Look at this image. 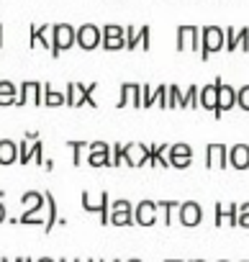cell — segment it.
<instances>
[{
  "label": "cell",
  "instance_id": "obj_1",
  "mask_svg": "<svg viewBox=\"0 0 249 262\" xmlns=\"http://www.w3.org/2000/svg\"><path fill=\"white\" fill-rule=\"evenodd\" d=\"M95 90H98V82H90V85L70 82L67 90H64L67 105H70V108H80V105H93V108H98V100H93V93H95Z\"/></svg>",
  "mask_w": 249,
  "mask_h": 262
},
{
  "label": "cell",
  "instance_id": "obj_2",
  "mask_svg": "<svg viewBox=\"0 0 249 262\" xmlns=\"http://www.w3.org/2000/svg\"><path fill=\"white\" fill-rule=\"evenodd\" d=\"M77 44V29H72L70 24H57L52 29V57L59 59L62 52L72 49Z\"/></svg>",
  "mask_w": 249,
  "mask_h": 262
},
{
  "label": "cell",
  "instance_id": "obj_3",
  "mask_svg": "<svg viewBox=\"0 0 249 262\" xmlns=\"http://www.w3.org/2000/svg\"><path fill=\"white\" fill-rule=\"evenodd\" d=\"M223 44H226L223 29H218V26H206V29H200V59H208L211 54L221 52Z\"/></svg>",
  "mask_w": 249,
  "mask_h": 262
},
{
  "label": "cell",
  "instance_id": "obj_4",
  "mask_svg": "<svg viewBox=\"0 0 249 262\" xmlns=\"http://www.w3.org/2000/svg\"><path fill=\"white\" fill-rule=\"evenodd\" d=\"M82 208L87 211V213H98L100 216V224H110V198H108V193H100L98 195V201L85 190L82 195Z\"/></svg>",
  "mask_w": 249,
  "mask_h": 262
},
{
  "label": "cell",
  "instance_id": "obj_5",
  "mask_svg": "<svg viewBox=\"0 0 249 262\" xmlns=\"http://www.w3.org/2000/svg\"><path fill=\"white\" fill-rule=\"evenodd\" d=\"M103 31V49L105 52H118V49H126V29L123 26H116V24H108L100 29Z\"/></svg>",
  "mask_w": 249,
  "mask_h": 262
},
{
  "label": "cell",
  "instance_id": "obj_6",
  "mask_svg": "<svg viewBox=\"0 0 249 262\" xmlns=\"http://www.w3.org/2000/svg\"><path fill=\"white\" fill-rule=\"evenodd\" d=\"M123 165H129V167H144V165H149V147L142 144V142L123 144Z\"/></svg>",
  "mask_w": 249,
  "mask_h": 262
},
{
  "label": "cell",
  "instance_id": "obj_7",
  "mask_svg": "<svg viewBox=\"0 0 249 262\" xmlns=\"http://www.w3.org/2000/svg\"><path fill=\"white\" fill-rule=\"evenodd\" d=\"M26 103H34V105H41L44 103V82H39V80L21 82L16 105H26Z\"/></svg>",
  "mask_w": 249,
  "mask_h": 262
},
{
  "label": "cell",
  "instance_id": "obj_8",
  "mask_svg": "<svg viewBox=\"0 0 249 262\" xmlns=\"http://www.w3.org/2000/svg\"><path fill=\"white\" fill-rule=\"evenodd\" d=\"M100 44H103V31H100L98 26L85 24V26L77 29V47H80V49L93 52V49H98Z\"/></svg>",
  "mask_w": 249,
  "mask_h": 262
},
{
  "label": "cell",
  "instance_id": "obj_9",
  "mask_svg": "<svg viewBox=\"0 0 249 262\" xmlns=\"http://www.w3.org/2000/svg\"><path fill=\"white\" fill-rule=\"evenodd\" d=\"M177 49L180 52H200V29L180 26L177 29Z\"/></svg>",
  "mask_w": 249,
  "mask_h": 262
},
{
  "label": "cell",
  "instance_id": "obj_10",
  "mask_svg": "<svg viewBox=\"0 0 249 262\" xmlns=\"http://www.w3.org/2000/svg\"><path fill=\"white\" fill-rule=\"evenodd\" d=\"M216 82V88H218V103H216V118H221L226 111H231L234 105H236V90L231 88V85H226V82H221V77H216L213 80Z\"/></svg>",
  "mask_w": 249,
  "mask_h": 262
},
{
  "label": "cell",
  "instance_id": "obj_11",
  "mask_svg": "<svg viewBox=\"0 0 249 262\" xmlns=\"http://www.w3.org/2000/svg\"><path fill=\"white\" fill-rule=\"evenodd\" d=\"M34 160L36 165H44V142H18V162L29 165Z\"/></svg>",
  "mask_w": 249,
  "mask_h": 262
},
{
  "label": "cell",
  "instance_id": "obj_12",
  "mask_svg": "<svg viewBox=\"0 0 249 262\" xmlns=\"http://www.w3.org/2000/svg\"><path fill=\"white\" fill-rule=\"evenodd\" d=\"M206 167L208 170H226L229 167V147L226 144H208L206 147Z\"/></svg>",
  "mask_w": 249,
  "mask_h": 262
},
{
  "label": "cell",
  "instance_id": "obj_13",
  "mask_svg": "<svg viewBox=\"0 0 249 262\" xmlns=\"http://www.w3.org/2000/svg\"><path fill=\"white\" fill-rule=\"evenodd\" d=\"M160 216V208L154 201H142L139 206H134V224L139 226H154Z\"/></svg>",
  "mask_w": 249,
  "mask_h": 262
},
{
  "label": "cell",
  "instance_id": "obj_14",
  "mask_svg": "<svg viewBox=\"0 0 249 262\" xmlns=\"http://www.w3.org/2000/svg\"><path fill=\"white\" fill-rule=\"evenodd\" d=\"M177 219H180V224H183V226H188V229H193V226H198V224L203 221V208H200V203H195V201H188V203H180V211H177Z\"/></svg>",
  "mask_w": 249,
  "mask_h": 262
},
{
  "label": "cell",
  "instance_id": "obj_15",
  "mask_svg": "<svg viewBox=\"0 0 249 262\" xmlns=\"http://www.w3.org/2000/svg\"><path fill=\"white\" fill-rule=\"evenodd\" d=\"M90 167H108L110 165V147L105 142H90V152L85 160Z\"/></svg>",
  "mask_w": 249,
  "mask_h": 262
},
{
  "label": "cell",
  "instance_id": "obj_16",
  "mask_svg": "<svg viewBox=\"0 0 249 262\" xmlns=\"http://www.w3.org/2000/svg\"><path fill=\"white\" fill-rule=\"evenodd\" d=\"M142 108V85L137 82H123L121 85V98H118V108H126V105Z\"/></svg>",
  "mask_w": 249,
  "mask_h": 262
},
{
  "label": "cell",
  "instance_id": "obj_17",
  "mask_svg": "<svg viewBox=\"0 0 249 262\" xmlns=\"http://www.w3.org/2000/svg\"><path fill=\"white\" fill-rule=\"evenodd\" d=\"M52 29H54V26H49V24H44V26H36V24H34V26L29 29V36H31V39H29V47L36 49V44H39V47H44V49L52 52Z\"/></svg>",
  "mask_w": 249,
  "mask_h": 262
},
{
  "label": "cell",
  "instance_id": "obj_18",
  "mask_svg": "<svg viewBox=\"0 0 249 262\" xmlns=\"http://www.w3.org/2000/svg\"><path fill=\"white\" fill-rule=\"evenodd\" d=\"M239 226V206L236 203H216V226Z\"/></svg>",
  "mask_w": 249,
  "mask_h": 262
},
{
  "label": "cell",
  "instance_id": "obj_19",
  "mask_svg": "<svg viewBox=\"0 0 249 262\" xmlns=\"http://www.w3.org/2000/svg\"><path fill=\"white\" fill-rule=\"evenodd\" d=\"M229 167H234V170H249V144H234V147H229Z\"/></svg>",
  "mask_w": 249,
  "mask_h": 262
},
{
  "label": "cell",
  "instance_id": "obj_20",
  "mask_svg": "<svg viewBox=\"0 0 249 262\" xmlns=\"http://www.w3.org/2000/svg\"><path fill=\"white\" fill-rule=\"evenodd\" d=\"M198 103H200V108H206V111H213V113H216V103H218V88H216V82H211V85H203V88H200Z\"/></svg>",
  "mask_w": 249,
  "mask_h": 262
},
{
  "label": "cell",
  "instance_id": "obj_21",
  "mask_svg": "<svg viewBox=\"0 0 249 262\" xmlns=\"http://www.w3.org/2000/svg\"><path fill=\"white\" fill-rule=\"evenodd\" d=\"M167 149H170V144H165V142L152 144V147H149V165H152V167H170V162H167V157H165Z\"/></svg>",
  "mask_w": 249,
  "mask_h": 262
},
{
  "label": "cell",
  "instance_id": "obj_22",
  "mask_svg": "<svg viewBox=\"0 0 249 262\" xmlns=\"http://www.w3.org/2000/svg\"><path fill=\"white\" fill-rule=\"evenodd\" d=\"M18 160V144L11 139L0 142V165H13Z\"/></svg>",
  "mask_w": 249,
  "mask_h": 262
},
{
  "label": "cell",
  "instance_id": "obj_23",
  "mask_svg": "<svg viewBox=\"0 0 249 262\" xmlns=\"http://www.w3.org/2000/svg\"><path fill=\"white\" fill-rule=\"evenodd\" d=\"M21 206L26 208V211H31V208H44L47 206V198H44V193H39V190H29V193H24L21 195Z\"/></svg>",
  "mask_w": 249,
  "mask_h": 262
},
{
  "label": "cell",
  "instance_id": "obj_24",
  "mask_svg": "<svg viewBox=\"0 0 249 262\" xmlns=\"http://www.w3.org/2000/svg\"><path fill=\"white\" fill-rule=\"evenodd\" d=\"M16 85L11 80H0V105H16Z\"/></svg>",
  "mask_w": 249,
  "mask_h": 262
},
{
  "label": "cell",
  "instance_id": "obj_25",
  "mask_svg": "<svg viewBox=\"0 0 249 262\" xmlns=\"http://www.w3.org/2000/svg\"><path fill=\"white\" fill-rule=\"evenodd\" d=\"M44 105H49V108H57V105H67V98H64V93H59V90H54L49 82L44 85Z\"/></svg>",
  "mask_w": 249,
  "mask_h": 262
},
{
  "label": "cell",
  "instance_id": "obj_26",
  "mask_svg": "<svg viewBox=\"0 0 249 262\" xmlns=\"http://www.w3.org/2000/svg\"><path fill=\"white\" fill-rule=\"evenodd\" d=\"M67 147L72 149V165L75 167H80L85 160H82V155L85 152H90V142H67Z\"/></svg>",
  "mask_w": 249,
  "mask_h": 262
},
{
  "label": "cell",
  "instance_id": "obj_27",
  "mask_svg": "<svg viewBox=\"0 0 249 262\" xmlns=\"http://www.w3.org/2000/svg\"><path fill=\"white\" fill-rule=\"evenodd\" d=\"M157 208H160V213H162V224H172V216L180 211V203H175V201H160L157 203Z\"/></svg>",
  "mask_w": 249,
  "mask_h": 262
},
{
  "label": "cell",
  "instance_id": "obj_28",
  "mask_svg": "<svg viewBox=\"0 0 249 262\" xmlns=\"http://www.w3.org/2000/svg\"><path fill=\"white\" fill-rule=\"evenodd\" d=\"M44 198H47V206H49V216H47V221H44V231L49 234V231L57 226V201H54L52 193H44Z\"/></svg>",
  "mask_w": 249,
  "mask_h": 262
},
{
  "label": "cell",
  "instance_id": "obj_29",
  "mask_svg": "<svg viewBox=\"0 0 249 262\" xmlns=\"http://www.w3.org/2000/svg\"><path fill=\"white\" fill-rule=\"evenodd\" d=\"M110 224L113 226H131L134 224V211H110Z\"/></svg>",
  "mask_w": 249,
  "mask_h": 262
},
{
  "label": "cell",
  "instance_id": "obj_30",
  "mask_svg": "<svg viewBox=\"0 0 249 262\" xmlns=\"http://www.w3.org/2000/svg\"><path fill=\"white\" fill-rule=\"evenodd\" d=\"M198 95H200V88H198V85H190L188 93H185L183 100H180V108H198V105H200V103H198Z\"/></svg>",
  "mask_w": 249,
  "mask_h": 262
},
{
  "label": "cell",
  "instance_id": "obj_31",
  "mask_svg": "<svg viewBox=\"0 0 249 262\" xmlns=\"http://www.w3.org/2000/svg\"><path fill=\"white\" fill-rule=\"evenodd\" d=\"M167 162L170 160H175V157H193V147L190 144H185V142H177V144H172L170 149H167Z\"/></svg>",
  "mask_w": 249,
  "mask_h": 262
},
{
  "label": "cell",
  "instance_id": "obj_32",
  "mask_svg": "<svg viewBox=\"0 0 249 262\" xmlns=\"http://www.w3.org/2000/svg\"><path fill=\"white\" fill-rule=\"evenodd\" d=\"M180 100H183V93L177 85H167V108H180Z\"/></svg>",
  "mask_w": 249,
  "mask_h": 262
},
{
  "label": "cell",
  "instance_id": "obj_33",
  "mask_svg": "<svg viewBox=\"0 0 249 262\" xmlns=\"http://www.w3.org/2000/svg\"><path fill=\"white\" fill-rule=\"evenodd\" d=\"M223 36H226V44H223L226 52L239 49V31H234V29H223Z\"/></svg>",
  "mask_w": 249,
  "mask_h": 262
},
{
  "label": "cell",
  "instance_id": "obj_34",
  "mask_svg": "<svg viewBox=\"0 0 249 262\" xmlns=\"http://www.w3.org/2000/svg\"><path fill=\"white\" fill-rule=\"evenodd\" d=\"M149 36H152V29H149V26H142V29H139V34H137L139 47H142L144 52H149V49H152V39H149Z\"/></svg>",
  "mask_w": 249,
  "mask_h": 262
},
{
  "label": "cell",
  "instance_id": "obj_35",
  "mask_svg": "<svg viewBox=\"0 0 249 262\" xmlns=\"http://www.w3.org/2000/svg\"><path fill=\"white\" fill-rule=\"evenodd\" d=\"M236 105L241 111H249V85H244V88L236 90Z\"/></svg>",
  "mask_w": 249,
  "mask_h": 262
},
{
  "label": "cell",
  "instance_id": "obj_36",
  "mask_svg": "<svg viewBox=\"0 0 249 262\" xmlns=\"http://www.w3.org/2000/svg\"><path fill=\"white\" fill-rule=\"evenodd\" d=\"M154 105V90L149 85H142V108H152Z\"/></svg>",
  "mask_w": 249,
  "mask_h": 262
},
{
  "label": "cell",
  "instance_id": "obj_37",
  "mask_svg": "<svg viewBox=\"0 0 249 262\" xmlns=\"http://www.w3.org/2000/svg\"><path fill=\"white\" fill-rule=\"evenodd\" d=\"M154 105H160V108H167V85H160V88H154Z\"/></svg>",
  "mask_w": 249,
  "mask_h": 262
},
{
  "label": "cell",
  "instance_id": "obj_38",
  "mask_svg": "<svg viewBox=\"0 0 249 262\" xmlns=\"http://www.w3.org/2000/svg\"><path fill=\"white\" fill-rule=\"evenodd\" d=\"M123 165V144H113L110 149V167H118Z\"/></svg>",
  "mask_w": 249,
  "mask_h": 262
},
{
  "label": "cell",
  "instance_id": "obj_39",
  "mask_svg": "<svg viewBox=\"0 0 249 262\" xmlns=\"http://www.w3.org/2000/svg\"><path fill=\"white\" fill-rule=\"evenodd\" d=\"M137 34H139V29H134V26H126V49H137V47H139V39H137Z\"/></svg>",
  "mask_w": 249,
  "mask_h": 262
},
{
  "label": "cell",
  "instance_id": "obj_40",
  "mask_svg": "<svg viewBox=\"0 0 249 262\" xmlns=\"http://www.w3.org/2000/svg\"><path fill=\"white\" fill-rule=\"evenodd\" d=\"M193 165V157H175L170 160V167H177V170H188Z\"/></svg>",
  "mask_w": 249,
  "mask_h": 262
},
{
  "label": "cell",
  "instance_id": "obj_41",
  "mask_svg": "<svg viewBox=\"0 0 249 262\" xmlns=\"http://www.w3.org/2000/svg\"><path fill=\"white\" fill-rule=\"evenodd\" d=\"M239 49L241 52H249V29H239Z\"/></svg>",
  "mask_w": 249,
  "mask_h": 262
},
{
  "label": "cell",
  "instance_id": "obj_42",
  "mask_svg": "<svg viewBox=\"0 0 249 262\" xmlns=\"http://www.w3.org/2000/svg\"><path fill=\"white\" fill-rule=\"evenodd\" d=\"M110 211H134V206H131L129 201L121 198V201H113V203H110Z\"/></svg>",
  "mask_w": 249,
  "mask_h": 262
},
{
  "label": "cell",
  "instance_id": "obj_43",
  "mask_svg": "<svg viewBox=\"0 0 249 262\" xmlns=\"http://www.w3.org/2000/svg\"><path fill=\"white\" fill-rule=\"evenodd\" d=\"M239 226H241V229H249V213H241V216H239Z\"/></svg>",
  "mask_w": 249,
  "mask_h": 262
},
{
  "label": "cell",
  "instance_id": "obj_44",
  "mask_svg": "<svg viewBox=\"0 0 249 262\" xmlns=\"http://www.w3.org/2000/svg\"><path fill=\"white\" fill-rule=\"evenodd\" d=\"M241 213H249V203H239V216Z\"/></svg>",
  "mask_w": 249,
  "mask_h": 262
},
{
  "label": "cell",
  "instance_id": "obj_45",
  "mask_svg": "<svg viewBox=\"0 0 249 262\" xmlns=\"http://www.w3.org/2000/svg\"><path fill=\"white\" fill-rule=\"evenodd\" d=\"M44 170H49V172H52V170H54V162H52V160H44Z\"/></svg>",
  "mask_w": 249,
  "mask_h": 262
},
{
  "label": "cell",
  "instance_id": "obj_46",
  "mask_svg": "<svg viewBox=\"0 0 249 262\" xmlns=\"http://www.w3.org/2000/svg\"><path fill=\"white\" fill-rule=\"evenodd\" d=\"M3 221H6V206L0 203V224H3Z\"/></svg>",
  "mask_w": 249,
  "mask_h": 262
},
{
  "label": "cell",
  "instance_id": "obj_47",
  "mask_svg": "<svg viewBox=\"0 0 249 262\" xmlns=\"http://www.w3.org/2000/svg\"><path fill=\"white\" fill-rule=\"evenodd\" d=\"M0 49H3V26H0Z\"/></svg>",
  "mask_w": 249,
  "mask_h": 262
},
{
  "label": "cell",
  "instance_id": "obj_48",
  "mask_svg": "<svg viewBox=\"0 0 249 262\" xmlns=\"http://www.w3.org/2000/svg\"><path fill=\"white\" fill-rule=\"evenodd\" d=\"M36 262H54V259H49V257H41V259H36Z\"/></svg>",
  "mask_w": 249,
  "mask_h": 262
},
{
  "label": "cell",
  "instance_id": "obj_49",
  "mask_svg": "<svg viewBox=\"0 0 249 262\" xmlns=\"http://www.w3.org/2000/svg\"><path fill=\"white\" fill-rule=\"evenodd\" d=\"M59 262H80V259H59Z\"/></svg>",
  "mask_w": 249,
  "mask_h": 262
},
{
  "label": "cell",
  "instance_id": "obj_50",
  "mask_svg": "<svg viewBox=\"0 0 249 262\" xmlns=\"http://www.w3.org/2000/svg\"><path fill=\"white\" fill-rule=\"evenodd\" d=\"M6 198V190H0V201H3Z\"/></svg>",
  "mask_w": 249,
  "mask_h": 262
},
{
  "label": "cell",
  "instance_id": "obj_51",
  "mask_svg": "<svg viewBox=\"0 0 249 262\" xmlns=\"http://www.w3.org/2000/svg\"><path fill=\"white\" fill-rule=\"evenodd\" d=\"M165 262H183V259H165Z\"/></svg>",
  "mask_w": 249,
  "mask_h": 262
},
{
  "label": "cell",
  "instance_id": "obj_52",
  "mask_svg": "<svg viewBox=\"0 0 249 262\" xmlns=\"http://www.w3.org/2000/svg\"><path fill=\"white\" fill-rule=\"evenodd\" d=\"M0 262H11V259H6V257H0Z\"/></svg>",
  "mask_w": 249,
  "mask_h": 262
},
{
  "label": "cell",
  "instance_id": "obj_53",
  "mask_svg": "<svg viewBox=\"0 0 249 262\" xmlns=\"http://www.w3.org/2000/svg\"><path fill=\"white\" fill-rule=\"evenodd\" d=\"M129 262H142V259H137V257H134V259H129Z\"/></svg>",
  "mask_w": 249,
  "mask_h": 262
},
{
  "label": "cell",
  "instance_id": "obj_54",
  "mask_svg": "<svg viewBox=\"0 0 249 262\" xmlns=\"http://www.w3.org/2000/svg\"><path fill=\"white\" fill-rule=\"evenodd\" d=\"M80 262H82V259H80ZM85 262H95V259H85Z\"/></svg>",
  "mask_w": 249,
  "mask_h": 262
},
{
  "label": "cell",
  "instance_id": "obj_55",
  "mask_svg": "<svg viewBox=\"0 0 249 262\" xmlns=\"http://www.w3.org/2000/svg\"><path fill=\"white\" fill-rule=\"evenodd\" d=\"M193 262H206V259H193Z\"/></svg>",
  "mask_w": 249,
  "mask_h": 262
},
{
  "label": "cell",
  "instance_id": "obj_56",
  "mask_svg": "<svg viewBox=\"0 0 249 262\" xmlns=\"http://www.w3.org/2000/svg\"><path fill=\"white\" fill-rule=\"evenodd\" d=\"M26 262H34V259H29V257H26Z\"/></svg>",
  "mask_w": 249,
  "mask_h": 262
},
{
  "label": "cell",
  "instance_id": "obj_57",
  "mask_svg": "<svg viewBox=\"0 0 249 262\" xmlns=\"http://www.w3.org/2000/svg\"><path fill=\"white\" fill-rule=\"evenodd\" d=\"M218 262H229V259H218Z\"/></svg>",
  "mask_w": 249,
  "mask_h": 262
},
{
  "label": "cell",
  "instance_id": "obj_58",
  "mask_svg": "<svg viewBox=\"0 0 249 262\" xmlns=\"http://www.w3.org/2000/svg\"><path fill=\"white\" fill-rule=\"evenodd\" d=\"M113 262H121V259H113Z\"/></svg>",
  "mask_w": 249,
  "mask_h": 262
},
{
  "label": "cell",
  "instance_id": "obj_59",
  "mask_svg": "<svg viewBox=\"0 0 249 262\" xmlns=\"http://www.w3.org/2000/svg\"><path fill=\"white\" fill-rule=\"evenodd\" d=\"M244 262H249V259H244Z\"/></svg>",
  "mask_w": 249,
  "mask_h": 262
}]
</instances>
